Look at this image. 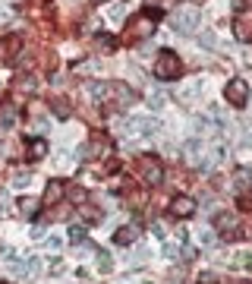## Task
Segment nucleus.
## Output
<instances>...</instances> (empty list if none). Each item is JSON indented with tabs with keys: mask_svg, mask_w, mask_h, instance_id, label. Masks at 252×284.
Returning <instances> with one entry per match:
<instances>
[{
	"mask_svg": "<svg viewBox=\"0 0 252 284\" xmlns=\"http://www.w3.org/2000/svg\"><path fill=\"white\" fill-rule=\"evenodd\" d=\"M139 174H142V180H145V183H161V177H164L161 161H154V158H142V161H139Z\"/></svg>",
	"mask_w": 252,
	"mask_h": 284,
	"instance_id": "obj_7",
	"label": "nucleus"
},
{
	"mask_svg": "<svg viewBox=\"0 0 252 284\" xmlns=\"http://www.w3.org/2000/svg\"><path fill=\"white\" fill-rule=\"evenodd\" d=\"M51 111H54L57 120H69V117H73V108H69L66 98H51Z\"/></svg>",
	"mask_w": 252,
	"mask_h": 284,
	"instance_id": "obj_12",
	"label": "nucleus"
},
{
	"mask_svg": "<svg viewBox=\"0 0 252 284\" xmlns=\"http://www.w3.org/2000/svg\"><path fill=\"white\" fill-rule=\"evenodd\" d=\"M79 211H82V215H86L89 221H98V218H101V211H98V208H92V205H79Z\"/></svg>",
	"mask_w": 252,
	"mask_h": 284,
	"instance_id": "obj_24",
	"label": "nucleus"
},
{
	"mask_svg": "<svg viewBox=\"0 0 252 284\" xmlns=\"http://www.w3.org/2000/svg\"><path fill=\"white\" fill-rule=\"evenodd\" d=\"M22 271H29V275H38V271H41V259H35V256H32L29 262L22 265Z\"/></svg>",
	"mask_w": 252,
	"mask_h": 284,
	"instance_id": "obj_21",
	"label": "nucleus"
},
{
	"mask_svg": "<svg viewBox=\"0 0 252 284\" xmlns=\"http://www.w3.org/2000/svg\"><path fill=\"white\" fill-rule=\"evenodd\" d=\"M158 120L154 117H133V120L123 123V136H154L158 133Z\"/></svg>",
	"mask_w": 252,
	"mask_h": 284,
	"instance_id": "obj_4",
	"label": "nucleus"
},
{
	"mask_svg": "<svg viewBox=\"0 0 252 284\" xmlns=\"http://www.w3.org/2000/svg\"><path fill=\"white\" fill-rule=\"evenodd\" d=\"M174 0H148V10L151 13H158V10H164V7H171Z\"/></svg>",
	"mask_w": 252,
	"mask_h": 284,
	"instance_id": "obj_25",
	"label": "nucleus"
},
{
	"mask_svg": "<svg viewBox=\"0 0 252 284\" xmlns=\"http://www.w3.org/2000/svg\"><path fill=\"white\" fill-rule=\"evenodd\" d=\"M98 44H101V47H114V38H107V35H101V38H98Z\"/></svg>",
	"mask_w": 252,
	"mask_h": 284,
	"instance_id": "obj_30",
	"label": "nucleus"
},
{
	"mask_svg": "<svg viewBox=\"0 0 252 284\" xmlns=\"http://www.w3.org/2000/svg\"><path fill=\"white\" fill-rule=\"evenodd\" d=\"M224 98L227 101H230L233 104V108H243V104L249 101V82L246 79H230V82H227V89H224Z\"/></svg>",
	"mask_w": 252,
	"mask_h": 284,
	"instance_id": "obj_5",
	"label": "nucleus"
},
{
	"mask_svg": "<svg viewBox=\"0 0 252 284\" xmlns=\"http://www.w3.org/2000/svg\"><path fill=\"white\" fill-rule=\"evenodd\" d=\"M199 284H218V278H214V275H202Z\"/></svg>",
	"mask_w": 252,
	"mask_h": 284,
	"instance_id": "obj_31",
	"label": "nucleus"
},
{
	"mask_svg": "<svg viewBox=\"0 0 252 284\" xmlns=\"http://www.w3.org/2000/svg\"><path fill=\"white\" fill-rule=\"evenodd\" d=\"M136 237H139V228H136V224H129V228H120V231L114 234V240H117L120 246H126V243H133Z\"/></svg>",
	"mask_w": 252,
	"mask_h": 284,
	"instance_id": "obj_15",
	"label": "nucleus"
},
{
	"mask_svg": "<svg viewBox=\"0 0 252 284\" xmlns=\"http://www.w3.org/2000/svg\"><path fill=\"white\" fill-rule=\"evenodd\" d=\"M13 183H16V186H22V183H29V174H16V177H13Z\"/></svg>",
	"mask_w": 252,
	"mask_h": 284,
	"instance_id": "obj_27",
	"label": "nucleus"
},
{
	"mask_svg": "<svg viewBox=\"0 0 252 284\" xmlns=\"http://www.w3.org/2000/svg\"><path fill=\"white\" fill-rule=\"evenodd\" d=\"M47 250H60V237H47Z\"/></svg>",
	"mask_w": 252,
	"mask_h": 284,
	"instance_id": "obj_26",
	"label": "nucleus"
},
{
	"mask_svg": "<svg viewBox=\"0 0 252 284\" xmlns=\"http://www.w3.org/2000/svg\"><path fill=\"white\" fill-rule=\"evenodd\" d=\"M239 208H252V196H239Z\"/></svg>",
	"mask_w": 252,
	"mask_h": 284,
	"instance_id": "obj_28",
	"label": "nucleus"
},
{
	"mask_svg": "<svg viewBox=\"0 0 252 284\" xmlns=\"http://www.w3.org/2000/svg\"><path fill=\"white\" fill-rule=\"evenodd\" d=\"M29 149H32V158H41L47 146H44V142H41V139H32V146H29Z\"/></svg>",
	"mask_w": 252,
	"mask_h": 284,
	"instance_id": "obj_23",
	"label": "nucleus"
},
{
	"mask_svg": "<svg viewBox=\"0 0 252 284\" xmlns=\"http://www.w3.org/2000/svg\"><path fill=\"white\" fill-rule=\"evenodd\" d=\"M171 26H174V32H180V35H193V32L202 26L199 7H180L177 13L171 16Z\"/></svg>",
	"mask_w": 252,
	"mask_h": 284,
	"instance_id": "obj_2",
	"label": "nucleus"
},
{
	"mask_svg": "<svg viewBox=\"0 0 252 284\" xmlns=\"http://www.w3.org/2000/svg\"><path fill=\"white\" fill-rule=\"evenodd\" d=\"M180 69H183V63H180V57L174 51H161L158 60H154V76H158L161 82H171L180 76Z\"/></svg>",
	"mask_w": 252,
	"mask_h": 284,
	"instance_id": "obj_3",
	"label": "nucleus"
},
{
	"mask_svg": "<svg viewBox=\"0 0 252 284\" xmlns=\"http://www.w3.org/2000/svg\"><path fill=\"white\" fill-rule=\"evenodd\" d=\"M148 108H151V111H158V108H164V95H161V92H154V95H148Z\"/></svg>",
	"mask_w": 252,
	"mask_h": 284,
	"instance_id": "obj_22",
	"label": "nucleus"
},
{
	"mask_svg": "<svg viewBox=\"0 0 252 284\" xmlns=\"http://www.w3.org/2000/svg\"><path fill=\"white\" fill-rule=\"evenodd\" d=\"M171 215L174 218H189V215H196V202L189 196H177L174 202H171Z\"/></svg>",
	"mask_w": 252,
	"mask_h": 284,
	"instance_id": "obj_8",
	"label": "nucleus"
},
{
	"mask_svg": "<svg viewBox=\"0 0 252 284\" xmlns=\"http://www.w3.org/2000/svg\"><path fill=\"white\" fill-rule=\"evenodd\" d=\"M233 32H236V38H239V41H252V13L239 16V19L233 22Z\"/></svg>",
	"mask_w": 252,
	"mask_h": 284,
	"instance_id": "obj_11",
	"label": "nucleus"
},
{
	"mask_svg": "<svg viewBox=\"0 0 252 284\" xmlns=\"http://www.w3.org/2000/svg\"><path fill=\"white\" fill-rule=\"evenodd\" d=\"M89 95L95 101H114L120 108H129V104L136 101V92L129 86H123V82H92Z\"/></svg>",
	"mask_w": 252,
	"mask_h": 284,
	"instance_id": "obj_1",
	"label": "nucleus"
},
{
	"mask_svg": "<svg viewBox=\"0 0 252 284\" xmlns=\"http://www.w3.org/2000/svg\"><path fill=\"white\" fill-rule=\"evenodd\" d=\"M202 89H205V82H202V76H196V79H189L186 86L180 89V98L189 104V101H196V95H202Z\"/></svg>",
	"mask_w": 252,
	"mask_h": 284,
	"instance_id": "obj_10",
	"label": "nucleus"
},
{
	"mask_svg": "<svg viewBox=\"0 0 252 284\" xmlns=\"http://www.w3.org/2000/svg\"><path fill=\"white\" fill-rule=\"evenodd\" d=\"M202 44L211 47V44H214V35H211V32H205V35H202Z\"/></svg>",
	"mask_w": 252,
	"mask_h": 284,
	"instance_id": "obj_29",
	"label": "nucleus"
},
{
	"mask_svg": "<svg viewBox=\"0 0 252 284\" xmlns=\"http://www.w3.org/2000/svg\"><path fill=\"white\" fill-rule=\"evenodd\" d=\"M183 152H186L183 158H186L189 164H193V168H199V164L205 161V149H202V142H199V139H189L186 146H183Z\"/></svg>",
	"mask_w": 252,
	"mask_h": 284,
	"instance_id": "obj_9",
	"label": "nucleus"
},
{
	"mask_svg": "<svg viewBox=\"0 0 252 284\" xmlns=\"http://www.w3.org/2000/svg\"><path fill=\"white\" fill-rule=\"evenodd\" d=\"M69 240H73V243L86 240V228H82V224H73V228H69Z\"/></svg>",
	"mask_w": 252,
	"mask_h": 284,
	"instance_id": "obj_18",
	"label": "nucleus"
},
{
	"mask_svg": "<svg viewBox=\"0 0 252 284\" xmlns=\"http://www.w3.org/2000/svg\"><path fill=\"white\" fill-rule=\"evenodd\" d=\"M239 262H243L246 268H252V253H249V256H243V259H239Z\"/></svg>",
	"mask_w": 252,
	"mask_h": 284,
	"instance_id": "obj_32",
	"label": "nucleus"
},
{
	"mask_svg": "<svg viewBox=\"0 0 252 284\" xmlns=\"http://www.w3.org/2000/svg\"><path fill=\"white\" fill-rule=\"evenodd\" d=\"M104 149H107V142H104V139H95V142H89V146H82V149H79V158H95V155H104Z\"/></svg>",
	"mask_w": 252,
	"mask_h": 284,
	"instance_id": "obj_13",
	"label": "nucleus"
},
{
	"mask_svg": "<svg viewBox=\"0 0 252 284\" xmlns=\"http://www.w3.org/2000/svg\"><path fill=\"white\" fill-rule=\"evenodd\" d=\"M19 211H22V215H35V211H38V205H35V199H22V202H19Z\"/></svg>",
	"mask_w": 252,
	"mask_h": 284,
	"instance_id": "obj_20",
	"label": "nucleus"
},
{
	"mask_svg": "<svg viewBox=\"0 0 252 284\" xmlns=\"http://www.w3.org/2000/svg\"><path fill=\"white\" fill-rule=\"evenodd\" d=\"M214 224H218V231L227 234V228H233V215H218V218H214Z\"/></svg>",
	"mask_w": 252,
	"mask_h": 284,
	"instance_id": "obj_17",
	"label": "nucleus"
},
{
	"mask_svg": "<svg viewBox=\"0 0 252 284\" xmlns=\"http://www.w3.org/2000/svg\"><path fill=\"white\" fill-rule=\"evenodd\" d=\"M98 268H101V271H111V268H114V259H111V256H107L104 250L98 253Z\"/></svg>",
	"mask_w": 252,
	"mask_h": 284,
	"instance_id": "obj_19",
	"label": "nucleus"
},
{
	"mask_svg": "<svg viewBox=\"0 0 252 284\" xmlns=\"http://www.w3.org/2000/svg\"><path fill=\"white\" fill-rule=\"evenodd\" d=\"M107 16H111L114 22H120V19L126 16V4H117V7H111V10H107Z\"/></svg>",
	"mask_w": 252,
	"mask_h": 284,
	"instance_id": "obj_16",
	"label": "nucleus"
},
{
	"mask_svg": "<svg viewBox=\"0 0 252 284\" xmlns=\"http://www.w3.org/2000/svg\"><path fill=\"white\" fill-rule=\"evenodd\" d=\"M98 4H104V0H98Z\"/></svg>",
	"mask_w": 252,
	"mask_h": 284,
	"instance_id": "obj_33",
	"label": "nucleus"
},
{
	"mask_svg": "<svg viewBox=\"0 0 252 284\" xmlns=\"http://www.w3.org/2000/svg\"><path fill=\"white\" fill-rule=\"evenodd\" d=\"M154 19H158V13H151V10H148L145 16H136L133 26L126 29V38L136 41V38H142V35H151V32H154Z\"/></svg>",
	"mask_w": 252,
	"mask_h": 284,
	"instance_id": "obj_6",
	"label": "nucleus"
},
{
	"mask_svg": "<svg viewBox=\"0 0 252 284\" xmlns=\"http://www.w3.org/2000/svg\"><path fill=\"white\" fill-rule=\"evenodd\" d=\"M63 183H60V180H51V183H47V189H44V202L47 205H54V202H60V196H63Z\"/></svg>",
	"mask_w": 252,
	"mask_h": 284,
	"instance_id": "obj_14",
	"label": "nucleus"
}]
</instances>
